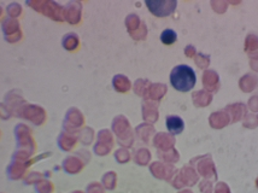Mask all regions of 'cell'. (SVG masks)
Returning <instances> with one entry per match:
<instances>
[{
	"label": "cell",
	"mask_w": 258,
	"mask_h": 193,
	"mask_svg": "<svg viewBox=\"0 0 258 193\" xmlns=\"http://www.w3.org/2000/svg\"><path fill=\"white\" fill-rule=\"evenodd\" d=\"M177 35L173 29H165L161 34V41L165 45H171L176 41Z\"/></svg>",
	"instance_id": "cell-3"
},
{
	"label": "cell",
	"mask_w": 258,
	"mask_h": 193,
	"mask_svg": "<svg viewBox=\"0 0 258 193\" xmlns=\"http://www.w3.org/2000/svg\"><path fill=\"white\" fill-rule=\"evenodd\" d=\"M197 82L196 72L189 66L180 64L170 73V84L176 91L189 92L193 90Z\"/></svg>",
	"instance_id": "cell-1"
},
{
	"label": "cell",
	"mask_w": 258,
	"mask_h": 193,
	"mask_svg": "<svg viewBox=\"0 0 258 193\" xmlns=\"http://www.w3.org/2000/svg\"><path fill=\"white\" fill-rule=\"evenodd\" d=\"M167 128L174 136H177L185 128V123H183L182 118H180L179 116H169L167 118Z\"/></svg>",
	"instance_id": "cell-2"
}]
</instances>
